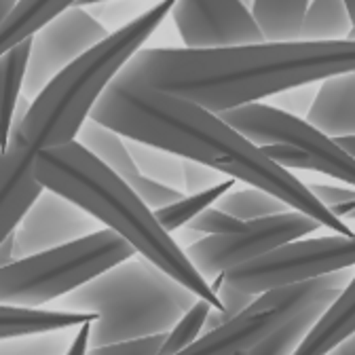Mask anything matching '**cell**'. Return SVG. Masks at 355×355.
Masks as SVG:
<instances>
[{"label":"cell","instance_id":"6da1fadb","mask_svg":"<svg viewBox=\"0 0 355 355\" xmlns=\"http://www.w3.org/2000/svg\"><path fill=\"white\" fill-rule=\"evenodd\" d=\"M355 70V40L140 49L116 74L222 112Z\"/></svg>","mask_w":355,"mask_h":355},{"label":"cell","instance_id":"7a4b0ae2","mask_svg":"<svg viewBox=\"0 0 355 355\" xmlns=\"http://www.w3.org/2000/svg\"><path fill=\"white\" fill-rule=\"evenodd\" d=\"M92 119L116 129L125 138L161 146L182 159L201 161L248 187L269 191L292 209L320 220L326 229L353 235L347 220L328 209L311 193L309 184L271 161L218 112L191 100L114 76L92 110Z\"/></svg>","mask_w":355,"mask_h":355},{"label":"cell","instance_id":"3957f363","mask_svg":"<svg viewBox=\"0 0 355 355\" xmlns=\"http://www.w3.org/2000/svg\"><path fill=\"white\" fill-rule=\"evenodd\" d=\"M175 3L178 0H161L108 34L32 100L28 116L3 144V235L15 231L36 199L47 191L34 171L36 157L47 148L76 140L106 87L171 15Z\"/></svg>","mask_w":355,"mask_h":355},{"label":"cell","instance_id":"277c9868","mask_svg":"<svg viewBox=\"0 0 355 355\" xmlns=\"http://www.w3.org/2000/svg\"><path fill=\"white\" fill-rule=\"evenodd\" d=\"M44 189L55 191L127 239L138 254L222 311V300L195 269L184 248L157 220L131 184L96 159L78 140L42 150L34 163Z\"/></svg>","mask_w":355,"mask_h":355},{"label":"cell","instance_id":"5b68a950","mask_svg":"<svg viewBox=\"0 0 355 355\" xmlns=\"http://www.w3.org/2000/svg\"><path fill=\"white\" fill-rule=\"evenodd\" d=\"M70 306L100 315L92 324L89 347L153 334H167L199 296L150 260L136 256L70 292Z\"/></svg>","mask_w":355,"mask_h":355},{"label":"cell","instance_id":"8992f818","mask_svg":"<svg viewBox=\"0 0 355 355\" xmlns=\"http://www.w3.org/2000/svg\"><path fill=\"white\" fill-rule=\"evenodd\" d=\"M138 254L112 229H100L70 243L19 258L3 266V304L38 306L94 282L116 264Z\"/></svg>","mask_w":355,"mask_h":355},{"label":"cell","instance_id":"52a82bcc","mask_svg":"<svg viewBox=\"0 0 355 355\" xmlns=\"http://www.w3.org/2000/svg\"><path fill=\"white\" fill-rule=\"evenodd\" d=\"M351 277L353 275L345 269L315 279L266 290L233 320L220 324L207 334H201V338L178 355H237L254 349L306 311H326L347 288Z\"/></svg>","mask_w":355,"mask_h":355},{"label":"cell","instance_id":"ba28073f","mask_svg":"<svg viewBox=\"0 0 355 355\" xmlns=\"http://www.w3.org/2000/svg\"><path fill=\"white\" fill-rule=\"evenodd\" d=\"M355 266V233L290 241L260 258L233 266L222 282L254 296L279 286L315 279Z\"/></svg>","mask_w":355,"mask_h":355},{"label":"cell","instance_id":"9c48e42d","mask_svg":"<svg viewBox=\"0 0 355 355\" xmlns=\"http://www.w3.org/2000/svg\"><path fill=\"white\" fill-rule=\"evenodd\" d=\"M218 114L237 131H241L245 138H250L256 146L275 142L298 146L318 163L322 173L355 187V159L332 136L324 133L306 119H300L277 106L256 102L222 110Z\"/></svg>","mask_w":355,"mask_h":355},{"label":"cell","instance_id":"30bf717a","mask_svg":"<svg viewBox=\"0 0 355 355\" xmlns=\"http://www.w3.org/2000/svg\"><path fill=\"white\" fill-rule=\"evenodd\" d=\"M324 225L300 209H288L277 216L258 218L233 235H207L184 248L195 269L211 286L233 266L269 254L290 241L302 239L320 231Z\"/></svg>","mask_w":355,"mask_h":355},{"label":"cell","instance_id":"8fae6325","mask_svg":"<svg viewBox=\"0 0 355 355\" xmlns=\"http://www.w3.org/2000/svg\"><path fill=\"white\" fill-rule=\"evenodd\" d=\"M110 32L85 7H70L32 36L24 96L38 98L62 70L100 44Z\"/></svg>","mask_w":355,"mask_h":355},{"label":"cell","instance_id":"7c38bea8","mask_svg":"<svg viewBox=\"0 0 355 355\" xmlns=\"http://www.w3.org/2000/svg\"><path fill=\"white\" fill-rule=\"evenodd\" d=\"M171 19L184 40V47L264 42L262 30L241 0H178Z\"/></svg>","mask_w":355,"mask_h":355},{"label":"cell","instance_id":"4fadbf2b","mask_svg":"<svg viewBox=\"0 0 355 355\" xmlns=\"http://www.w3.org/2000/svg\"><path fill=\"white\" fill-rule=\"evenodd\" d=\"M98 218H94L87 209L70 201L68 197L44 191L36 203L30 207L21 225L15 229V260L51 250L85 235H92Z\"/></svg>","mask_w":355,"mask_h":355},{"label":"cell","instance_id":"5bb4252c","mask_svg":"<svg viewBox=\"0 0 355 355\" xmlns=\"http://www.w3.org/2000/svg\"><path fill=\"white\" fill-rule=\"evenodd\" d=\"M306 121L332 138L355 136V70L322 80Z\"/></svg>","mask_w":355,"mask_h":355},{"label":"cell","instance_id":"9a60e30c","mask_svg":"<svg viewBox=\"0 0 355 355\" xmlns=\"http://www.w3.org/2000/svg\"><path fill=\"white\" fill-rule=\"evenodd\" d=\"M355 334V275L338 298L324 311L292 355H328Z\"/></svg>","mask_w":355,"mask_h":355},{"label":"cell","instance_id":"2e32d148","mask_svg":"<svg viewBox=\"0 0 355 355\" xmlns=\"http://www.w3.org/2000/svg\"><path fill=\"white\" fill-rule=\"evenodd\" d=\"M98 320L100 315L94 311H44L21 304H3L0 306V336L3 340H11L94 324Z\"/></svg>","mask_w":355,"mask_h":355},{"label":"cell","instance_id":"e0dca14e","mask_svg":"<svg viewBox=\"0 0 355 355\" xmlns=\"http://www.w3.org/2000/svg\"><path fill=\"white\" fill-rule=\"evenodd\" d=\"M125 136L96 119H87V123L80 127L76 140L92 153L96 159H100L106 167H110L114 173H119L121 178L129 182L131 178H136L140 171L133 163V157L127 148V140H123Z\"/></svg>","mask_w":355,"mask_h":355},{"label":"cell","instance_id":"ac0fdd59","mask_svg":"<svg viewBox=\"0 0 355 355\" xmlns=\"http://www.w3.org/2000/svg\"><path fill=\"white\" fill-rule=\"evenodd\" d=\"M76 5L78 0H21L17 9L7 19H3L0 53L9 51L26 38H32L44 24H49L53 17Z\"/></svg>","mask_w":355,"mask_h":355},{"label":"cell","instance_id":"d6986e66","mask_svg":"<svg viewBox=\"0 0 355 355\" xmlns=\"http://www.w3.org/2000/svg\"><path fill=\"white\" fill-rule=\"evenodd\" d=\"M309 3L311 0H256L252 15L264 40H298Z\"/></svg>","mask_w":355,"mask_h":355},{"label":"cell","instance_id":"ffe728a7","mask_svg":"<svg viewBox=\"0 0 355 355\" xmlns=\"http://www.w3.org/2000/svg\"><path fill=\"white\" fill-rule=\"evenodd\" d=\"M353 26L347 0H311L298 40H345Z\"/></svg>","mask_w":355,"mask_h":355},{"label":"cell","instance_id":"44dd1931","mask_svg":"<svg viewBox=\"0 0 355 355\" xmlns=\"http://www.w3.org/2000/svg\"><path fill=\"white\" fill-rule=\"evenodd\" d=\"M32 51V38L17 42L9 51L0 53V87H3V125H5V142L9 138V131L13 125V114L17 102L21 98L26 72ZM3 142V144H5Z\"/></svg>","mask_w":355,"mask_h":355},{"label":"cell","instance_id":"7402d4cb","mask_svg":"<svg viewBox=\"0 0 355 355\" xmlns=\"http://www.w3.org/2000/svg\"><path fill=\"white\" fill-rule=\"evenodd\" d=\"M127 140V148L133 157L138 171L142 175H148L153 180L165 182L173 189L184 191V159L171 150H165L161 146L140 142V140Z\"/></svg>","mask_w":355,"mask_h":355},{"label":"cell","instance_id":"603a6c76","mask_svg":"<svg viewBox=\"0 0 355 355\" xmlns=\"http://www.w3.org/2000/svg\"><path fill=\"white\" fill-rule=\"evenodd\" d=\"M220 209H225L233 216H237L243 222H252L258 218H269V216H277L290 209V205L275 197L273 193L258 189V187H250V189H241V191H229L227 195H222L216 203Z\"/></svg>","mask_w":355,"mask_h":355},{"label":"cell","instance_id":"cb8c5ba5","mask_svg":"<svg viewBox=\"0 0 355 355\" xmlns=\"http://www.w3.org/2000/svg\"><path fill=\"white\" fill-rule=\"evenodd\" d=\"M235 182H237L235 178H227L225 182H220V184H216V187H211V189H207V191L193 193V195L182 197L180 201H175V203H171V205H167V207L155 209V216H157V220L163 225L165 231L173 233V231H178V229L187 227L189 222H191L195 216H199L203 209L216 205L218 199H220L222 195H227V193L235 187Z\"/></svg>","mask_w":355,"mask_h":355},{"label":"cell","instance_id":"d4e9b609","mask_svg":"<svg viewBox=\"0 0 355 355\" xmlns=\"http://www.w3.org/2000/svg\"><path fill=\"white\" fill-rule=\"evenodd\" d=\"M322 315H324L322 309L306 311V313H302L300 318H296L294 322H290L286 328H282L271 338H266L258 347L248 349V351H241L237 355H292L296 351V347L300 345V340L306 336V332L313 328V324Z\"/></svg>","mask_w":355,"mask_h":355},{"label":"cell","instance_id":"484cf974","mask_svg":"<svg viewBox=\"0 0 355 355\" xmlns=\"http://www.w3.org/2000/svg\"><path fill=\"white\" fill-rule=\"evenodd\" d=\"M211 309H216L211 302H207L205 298H199L189 309V313L171 328V332L167 334L159 355H178L187 347H191L199 338V334H203L205 322H207V315H209Z\"/></svg>","mask_w":355,"mask_h":355},{"label":"cell","instance_id":"4316f807","mask_svg":"<svg viewBox=\"0 0 355 355\" xmlns=\"http://www.w3.org/2000/svg\"><path fill=\"white\" fill-rule=\"evenodd\" d=\"M248 227V222L239 220L237 216L220 209L218 205L216 207H207L203 209L199 216H195L187 229L191 231H197V233H205V235H233V233H239Z\"/></svg>","mask_w":355,"mask_h":355},{"label":"cell","instance_id":"83f0119b","mask_svg":"<svg viewBox=\"0 0 355 355\" xmlns=\"http://www.w3.org/2000/svg\"><path fill=\"white\" fill-rule=\"evenodd\" d=\"M131 189L136 191V195L155 211V209H161V207H167L175 201H180L184 197V191L180 189H173L165 182H159V180H153L148 175H142L138 173L136 178H131L129 180Z\"/></svg>","mask_w":355,"mask_h":355},{"label":"cell","instance_id":"f1b7e54d","mask_svg":"<svg viewBox=\"0 0 355 355\" xmlns=\"http://www.w3.org/2000/svg\"><path fill=\"white\" fill-rule=\"evenodd\" d=\"M167 334H153V336L131 338V340H121L100 347H89L87 355H159Z\"/></svg>","mask_w":355,"mask_h":355},{"label":"cell","instance_id":"f546056e","mask_svg":"<svg viewBox=\"0 0 355 355\" xmlns=\"http://www.w3.org/2000/svg\"><path fill=\"white\" fill-rule=\"evenodd\" d=\"M227 178H231V175L222 173L201 161L184 159V193H189V195L207 191L220 182H225Z\"/></svg>","mask_w":355,"mask_h":355},{"label":"cell","instance_id":"4dcf8cb0","mask_svg":"<svg viewBox=\"0 0 355 355\" xmlns=\"http://www.w3.org/2000/svg\"><path fill=\"white\" fill-rule=\"evenodd\" d=\"M264 150V155L271 161H275L277 165L286 167V169H311V171H320L318 163L311 159L306 153H302L298 146L292 144H284V142H275V144H266L260 146Z\"/></svg>","mask_w":355,"mask_h":355},{"label":"cell","instance_id":"1f68e13d","mask_svg":"<svg viewBox=\"0 0 355 355\" xmlns=\"http://www.w3.org/2000/svg\"><path fill=\"white\" fill-rule=\"evenodd\" d=\"M309 189L328 209H334L355 199V187L345 189V187H332V184H309Z\"/></svg>","mask_w":355,"mask_h":355},{"label":"cell","instance_id":"d6a6232c","mask_svg":"<svg viewBox=\"0 0 355 355\" xmlns=\"http://www.w3.org/2000/svg\"><path fill=\"white\" fill-rule=\"evenodd\" d=\"M89 336H92V324L78 326V332H76L72 345L68 347V351L64 355H87V351H89Z\"/></svg>","mask_w":355,"mask_h":355},{"label":"cell","instance_id":"836d02e7","mask_svg":"<svg viewBox=\"0 0 355 355\" xmlns=\"http://www.w3.org/2000/svg\"><path fill=\"white\" fill-rule=\"evenodd\" d=\"M15 262V235L0 239V264L7 266Z\"/></svg>","mask_w":355,"mask_h":355},{"label":"cell","instance_id":"e575fe53","mask_svg":"<svg viewBox=\"0 0 355 355\" xmlns=\"http://www.w3.org/2000/svg\"><path fill=\"white\" fill-rule=\"evenodd\" d=\"M328 355H355V334L349 336L345 343H340L338 347H334Z\"/></svg>","mask_w":355,"mask_h":355},{"label":"cell","instance_id":"d590c367","mask_svg":"<svg viewBox=\"0 0 355 355\" xmlns=\"http://www.w3.org/2000/svg\"><path fill=\"white\" fill-rule=\"evenodd\" d=\"M332 211H334L338 218H343V220H355V199L349 201V203H343V205L334 207Z\"/></svg>","mask_w":355,"mask_h":355},{"label":"cell","instance_id":"8d00e7d4","mask_svg":"<svg viewBox=\"0 0 355 355\" xmlns=\"http://www.w3.org/2000/svg\"><path fill=\"white\" fill-rule=\"evenodd\" d=\"M19 3L21 0H0V19H7L17 9Z\"/></svg>","mask_w":355,"mask_h":355},{"label":"cell","instance_id":"74e56055","mask_svg":"<svg viewBox=\"0 0 355 355\" xmlns=\"http://www.w3.org/2000/svg\"><path fill=\"white\" fill-rule=\"evenodd\" d=\"M353 159H355V136H343V138H334Z\"/></svg>","mask_w":355,"mask_h":355},{"label":"cell","instance_id":"f35d334b","mask_svg":"<svg viewBox=\"0 0 355 355\" xmlns=\"http://www.w3.org/2000/svg\"><path fill=\"white\" fill-rule=\"evenodd\" d=\"M102 3H108V0H78L76 7H96V5H102Z\"/></svg>","mask_w":355,"mask_h":355},{"label":"cell","instance_id":"ab89813d","mask_svg":"<svg viewBox=\"0 0 355 355\" xmlns=\"http://www.w3.org/2000/svg\"><path fill=\"white\" fill-rule=\"evenodd\" d=\"M347 7H349V13H351V17L355 21V0H347Z\"/></svg>","mask_w":355,"mask_h":355},{"label":"cell","instance_id":"60d3db41","mask_svg":"<svg viewBox=\"0 0 355 355\" xmlns=\"http://www.w3.org/2000/svg\"><path fill=\"white\" fill-rule=\"evenodd\" d=\"M241 3H243V5H245V7H248L250 11H252V7H254V3H256V0H241Z\"/></svg>","mask_w":355,"mask_h":355},{"label":"cell","instance_id":"b9f144b4","mask_svg":"<svg viewBox=\"0 0 355 355\" xmlns=\"http://www.w3.org/2000/svg\"><path fill=\"white\" fill-rule=\"evenodd\" d=\"M351 40H355V26H353V30H351V36H349Z\"/></svg>","mask_w":355,"mask_h":355}]
</instances>
